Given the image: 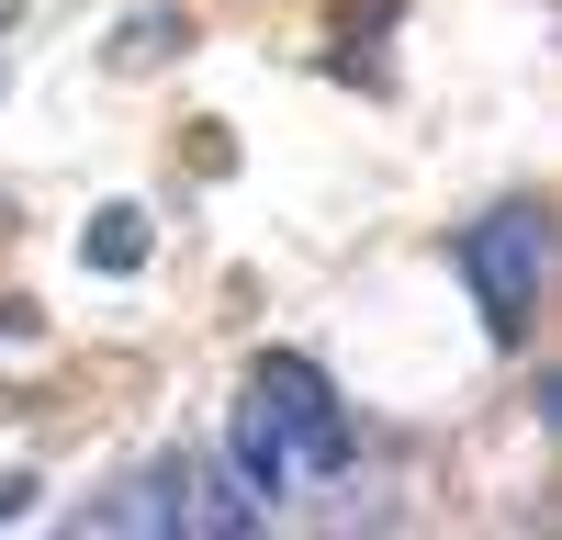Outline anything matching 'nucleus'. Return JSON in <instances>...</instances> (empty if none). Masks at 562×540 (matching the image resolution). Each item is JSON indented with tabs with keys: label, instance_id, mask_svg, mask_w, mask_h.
<instances>
[{
	"label": "nucleus",
	"instance_id": "1",
	"mask_svg": "<svg viewBox=\"0 0 562 540\" xmlns=\"http://www.w3.org/2000/svg\"><path fill=\"white\" fill-rule=\"evenodd\" d=\"M349 462H360V439H349L338 383H326L304 349H270L259 383L237 394V417H225V473H237L259 507H281V495H304V484H338Z\"/></svg>",
	"mask_w": 562,
	"mask_h": 540
},
{
	"label": "nucleus",
	"instance_id": "4",
	"mask_svg": "<svg viewBox=\"0 0 562 540\" xmlns=\"http://www.w3.org/2000/svg\"><path fill=\"white\" fill-rule=\"evenodd\" d=\"M158 45H180V12H147V23H124L113 57H158Z\"/></svg>",
	"mask_w": 562,
	"mask_h": 540
},
{
	"label": "nucleus",
	"instance_id": "5",
	"mask_svg": "<svg viewBox=\"0 0 562 540\" xmlns=\"http://www.w3.org/2000/svg\"><path fill=\"white\" fill-rule=\"evenodd\" d=\"M34 507V473H0V518H23Z\"/></svg>",
	"mask_w": 562,
	"mask_h": 540
},
{
	"label": "nucleus",
	"instance_id": "6",
	"mask_svg": "<svg viewBox=\"0 0 562 540\" xmlns=\"http://www.w3.org/2000/svg\"><path fill=\"white\" fill-rule=\"evenodd\" d=\"M0 23H12V0H0Z\"/></svg>",
	"mask_w": 562,
	"mask_h": 540
},
{
	"label": "nucleus",
	"instance_id": "3",
	"mask_svg": "<svg viewBox=\"0 0 562 540\" xmlns=\"http://www.w3.org/2000/svg\"><path fill=\"white\" fill-rule=\"evenodd\" d=\"M79 259L102 270V282H135V270H147V214H135V203H102V214L79 225Z\"/></svg>",
	"mask_w": 562,
	"mask_h": 540
},
{
	"label": "nucleus",
	"instance_id": "2",
	"mask_svg": "<svg viewBox=\"0 0 562 540\" xmlns=\"http://www.w3.org/2000/svg\"><path fill=\"white\" fill-rule=\"evenodd\" d=\"M461 282H473L484 327H495L506 349H529V327H540V282H551V214H540V203H495L473 237H461Z\"/></svg>",
	"mask_w": 562,
	"mask_h": 540
}]
</instances>
